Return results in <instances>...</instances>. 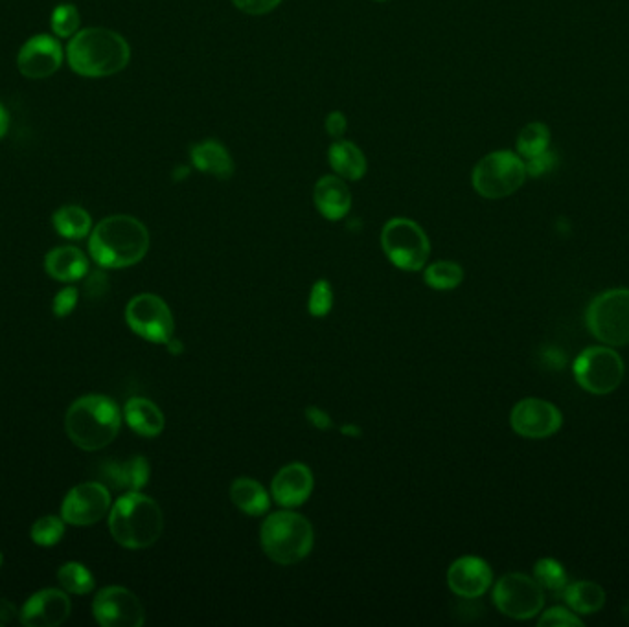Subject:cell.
<instances>
[{"label": "cell", "mask_w": 629, "mask_h": 627, "mask_svg": "<svg viewBox=\"0 0 629 627\" xmlns=\"http://www.w3.org/2000/svg\"><path fill=\"white\" fill-rule=\"evenodd\" d=\"M341 433H343L344 436L357 438V436H361V429H359L357 425H354V423H348V425H343V427H341Z\"/></svg>", "instance_id": "obj_45"}, {"label": "cell", "mask_w": 629, "mask_h": 627, "mask_svg": "<svg viewBox=\"0 0 629 627\" xmlns=\"http://www.w3.org/2000/svg\"><path fill=\"white\" fill-rule=\"evenodd\" d=\"M190 160L197 170L214 175L219 181H229L236 170L229 149L218 140H203L192 146Z\"/></svg>", "instance_id": "obj_21"}, {"label": "cell", "mask_w": 629, "mask_h": 627, "mask_svg": "<svg viewBox=\"0 0 629 627\" xmlns=\"http://www.w3.org/2000/svg\"><path fill=\"white\" fill-rule=\"evenodd\" d=\"M282 0H232V4L247 15H265L280 6Z\"/></svg>", "instance_id": "obj_38"}, {"label": "cell", "mask_w": 629, "mask_h": 627, "mask_svg": "<svg viewBox=\"0 0 629 627\" xmlns=\"http://www.w3.org/2000/svg\"><path fill=\"white\" fill-rule=\"evenodd\" d=\"M493 604L508 618L528 620L541 613L545 605V591L527 574L510 572L495 583Z\"/></svg>", "instance_id": "obj_10"}, {"label": "cell", "mask_w": 629, "mask_h": 627, "mask_svg": "<svg viewBox=\"0 0 629 627\" xmlns=\"http://www.w3.org/2000/svg\"><path fill=\"white\" fill-rule=\"evenodd\" d=\"M111 510V493L103 482H83L67 493L61 504V517L72 526L100 523Z\"/></svg>", "instance_id": "obj_13"}, {"label": "cell", "mask_w": 629, "mask_h": 627, "mask_svg": "<svg viewBox=\"0 0 629 627\" xmlns=\"http://www.w3.org/2000/svg\"><path fill=\"white\" fill-rule=\"evenodd\" d=\"M109 530L124 548H149L161 539L164 530L161 506L140 491H127L111 508Z\"/></svg>", "instance_id": "obj_3"}, {"label": "cell", "mask_w": 629, "mask_h": 627, "mask_svg": "<svg viewBox=\"0 0 629 627\" xmlns=\"http://www.w3.org/2000/svg\"><path fill=\"white\" fill-rule=\"evenodd\" d=\"M313 201L322 217L328 221H341L348 216L352 208V194L350 188L339 175H324L321 177L315 190H313Z\"/></svg>", "instance_id": "obj_19"}, {"label": "cell", "mask_w": 629, "mask_h": 627, "mask_svg": "<svg viewBox=\"0 0 629 627\" xmlns=\"http://www.w3.org/2000/svg\"><path fill=\"white\" fill-rule=\"evenodd\" d=\"M328 160L333 171L343 177L346 181H361L365 177L366 164L365 153L355 146L350 140H335L330 151H328Z\"/></svg>", "instance_id": "obj_24"}, {"label": "cell", "mask_w": 629, "mask_h": 627, "mask_svg": "<svg viewBox=\"0 0 629 627\" xmlns=\"http://www.w3.org/2000/svg\"><path fill=\"white\" fill-rule=\"evenodd\" d=\"M512 429L523 438L541 440L558 433L563 423L560 409L545 399L519 401L510 414Z\"/></svg>", "instance_id": "obj_14"}, {"label": "cell", "mask_w": 629, "mask_h": 627, "mask_svg": "<svg viewBox=\"0 0 629 627\" xmlns=\"http://www.w3.org/2000/svg\"><path fill=\"white\" fill-rule=\"evenodd\" d=\"M70 69L83 78H107L124 70L131 48L120 34L107 28H85L67 46Z\"/></svg>", "instance_id": "obj_2"}, {"label": "cell", "mask_w": 629, "mask_h": 627, "mask_svg": "<svg viewBox=\"0 0 629 627\" xmlns=\"http://www.w3.org/2000/svg\"><path fill=\"white\" fill-rule=\"evenodd\" d=\"M534 580L541 585L543 591H549L552 594H563L569 580H567V572L563 569V565L558 563L556 559L543 558L539 559L534 567Z\"/></svg>", "instance_id": "obj_31"}, {"label": "cell", "mask_w": 629, "mask_h": 627, "mask_svg": "<svg viewBox=\"0 0 629 627\" xmlns=\"http://www.w3.org/2000/svg\"><path fill=\"white\" fill-rule=\"evenodd\" d=\"M425 284L436 291H453L464 280V269L457 262L440 260L431 263L424 274Z\"/></svg>", "instance_id": "obj_29"}, {"label": "cell", "mask_w": 629, "mask_h": 627, "mask_svg": "<svg viewBox=\"0 0 629 627\" xmlns=\"http://www.w3.org/2000/svg\"><path fill=\"white\" fill-rule=\"evenodd\" d=\"M539 626H565V627H580L584 626V622L576 616V613H572L565 607H552L547 613H543V616L539 618Z\"/></svg>", "instance_id": "obj_35"}, {"label": "cell", "mask_w": 629, "mask_h": 627, "mask_svg": "<svg viewBox=\"0 0 629 627\" xmlns=\"http://www.w3.org/2000/svg\"><path fill=\"white\" fill-rule=\"evenodd\" d=\"M265 556L278 565H295L306 559L315 543L313 526L304 515L289 508L271 513L260 530Z\"/></svg>", "instance_id": "obj_5"}, {"label": "cell", "mask_w": 629, "mask_h": 627, "mask_svg": "<svg viewBox=\"0 0 629 627\" xmlns=\"http://www.w3.org/2000/svg\"><path fill=\"white\" fill-rule=\"evenodd\" d=\"M515 153L523 160L532 159L536 155L545 153L550 149V129L543 122H530L521 129L517 142H515Z\"/></svg>", "instance_id": "obj_28"}, {"label": "cell", "mask_w": 629, "mask_h": 627, "mask_svg": "<svg viewBox=\"0 0 629 627\" xmlns=\"http://www.w3.org/2000/svg\"><path fill=\"white\" fill-rule=\"evenodd\" d=\"M230 501L234 502L240 512L251 517H260L269 512L271 495L258 480L240 477L230 486Z\"/></svg>", "instance_id": "obj_25"}, {"label": "cell", "mask_w": 629, "mask_h": 627, "mask_svg": "<svg viewBox=\"0 0 629 627\" xmlns=\"http://www.w3.org/2000/svg\"><path fill=\"white\" fill-rule=\"evenodd\" d=\"M381 247L401 271H422L431 256V241L424 228L407 217H394L381 230Z\"/></svg>", "instance_id": "obj_7"}, {"label": "cell", "mask_w": 629, "mask_h": 627, "mask_svg": "<svg viewBox=\"0 0 629 627\" xmlns=\"http://www.w3.org/2000/svg\"><path fill=\"white\" fill-rule=\"evenodd\" d=\"M587 328L606 346L629 344V289H609L589 304Z\"/></svg>", "instance_id": "obj_8"}, {"label": "cell", "mask_w": 629, "mask_h": 627, "mask_svg": "<svg viewBox=\"0 0 629 627\" xmlns=\"http://www.w3.org/2000/svg\"><path fill=\"white\" fill-rule=\"evenodd\" d=\"M525 160L510 149L488 153L471 173L475 192L486 199H504L515 194L527 181Z\"/></svg>", "instance_id": "obj_6"}, {"label": "cell", "mask_w": 629, "mask_h": 627, "mask_svg": "<svg viewBox=\"0 0 629 627\" xmlns=\"http://www.w3.org/2000/svg\"><path fill=\"white\" fill-rule=\"evenodd\" d=\"M81 17L76 6L63 4L52 12V32L59 37H72L80 32Z\"/></svg>", "instance_id": "obj_33"}, {"label": "cell", "mask_w": 629, "mask_h": 627, "mask_svg": "<svg viewBox=\"0 0 629 627\" xmlns=\"http://www.w3.org/2000/svg\"><path fill=\"white\" fill-rule=\"evenodd\" d=\"M563 598L576 615H595L606 604V591L595 582L567 585Z\"/></svg>", "instance_id": "obj_26"}, {"label": "cell", "mask_w": 629, "mask_h": 627, "mask_svg": "<svg viewBox=\"0 0 629 627\" xmlns=\"http://www.w3.org/2000/svg\"><path fill=\"white\" fill-rule=\"evenodd\" d=\"M574 377L580 387L595 396L611 394L624 379L622 357L607 346L587 348L574 361Z\"/></svg>", "instance_id": "obj_9"}, {"label": "cell", "mask_w": 629, "mask_h": 627, "mask_svg": "<svg viewBox=\"0 0 629 627\" xmlns=\"http://www.w3.org/2000/svg\"><path fill=\"white\" fill-rule=\"evenodd\" d=\"M63 63V50L58 39L52 35H35L24 43L19 56L17 67L24 78L43 80L58 72Z\"/></svg>", "instance_id": "obj_15"}, {"label": "cell", "mask_w": 629, "mask_h": 627, "mask_svg": "<svg viewBox=\"0 0 629 627\" xmlns=\"http://www.w3.org/2000/svg\"><path fill=\"white\" fill-rule=\"evenodd\" d=\"M92 615L103 627H140L146 622L144 605L126 587L111 585L96 594Z\"/></svg>", "instance_id": "obj_12"}, {"label": "cell", "mask_w": 629, "mask_h": 627, "mask_svg": "<svg viewBox=\"0 0 629 627\" xmlns=\"http://www.w3.org/2000/svg\"><path fill=\"white\" fill-rule=\"evenodd\" d=\"M17 616V607L6 598H0V627L8 626Z\"/></svg>", "instance_id": "obj_42"}, {"label": "cell", "mask_w": 629, "mask_h": 627, "mask_svg": "<svg viewBox=\"0 0 629 627\" xmlns=\"http://www.w3.org/2000/svg\"><path fill=\"white\" fill-rule=\"evenodd\" d=\"M58 582L67 593L78 594V596L91 593L94 585H96V580H94L91 570L87 569L85 565L78 563V561L65 563L58 570Z\"/></svg>", "instance_id": "obj_30"}, {"label": "cell", "mask_w": 629, "mask_h": 627, "mask_svg": "<svg viewBox=\"0 0 629 627\" xmlns=\"http://www.w3.org/2000/svg\"><path fill=\"white\" fill-rule=\"evenodd\" d=\"M126 422L135 433L144 438H155L164 431V414L161 409L146 398H131L124 409Z\"/></svg>", "instance_id": "obj_23"}, {"label": "cell", "mask_w": 629, "mask_h": 627, "mask_svg": "<svg viewBox=\"0 0 629 627\" xmlns=\"http://www.w3.org/2000/svg\"><path fill=\"white\" fill-rule=\"evenodd\" d=\"M65 427L72 444L83 451H100L115 442L122 427V412L113 399L89 394L70 405Z\"/></svg>", "instance_id": "obj_4"}, {"label": "cell", "mask_w": 629, "mask_h": 627, "mask_svg": "<svg viewBox=\"0 0 629 627\" xmlns=\"http://www.w3.org/2000/svg\"><path fill=\"white\" fill-rule=\"evenodd\" d=\"M324 129H326L328 137H332L333 140H341L348 129L346 114L341 113V111H333V113L328 114L324 120Z\"/></svg>", "instance_id": "obj_39"}, {"label": "cell", "mask_w": 629, "mask_h": 627, "mask_svg": "<svg viewBox=\"0 0 629 627\" xmlns=\"http://www.w3.org/2000/svg\"><path fill=\"white\" fill-rule=\"evenodd\" d=\"M126 322L138 337L155 344H166L173 337L175 322L172 309L157 295L144 293L131 298L126 308Z\"/></svg>", "instance_id": "obj_11"}, {"label": "cell", "mask_w": 629, "mask_h": 627, "mask_svg": "<svg viewBox=\"0 0 629 627\" xmlns=\"http://www.w3.org/2000/svg\"><path fill=\"white\" fill-rule=\"evenodd\" d=\"M102 482L107 488L122 491H140L148 484L151 469L144 456H131L127 460L105 462L100 468Z\"/></svg>", "instance_id": "obj_20"}, {"label": "cell", "mask_w": 629, "mask_h": 627, "mask_svg": "<svg viewBox=\"0 0 629 627\" xmlns=\"http://www.w3.org/2000/svg\"><path fill=\"white\" fill-rule=\"evenodd\" d=\"M45 269L54 280L76 282L89 271V262L78 247H58L46 254Z\"/></svg>", "instance_id": "obj_22"}, {"label": "cell", "mask_w": 629, "mask_h": 627, "mask_svg": "<svg viewBox=\"0 0 629 627\" xmlns=\"http://www.w3.org/2000/svg\"><path fill=\"white\" fill-rule=\"evenodd\" d=\"M333 306L332 285L326 280H319L311 287L309 293L308 309L311 317H326Z\"/></svg>", "instance_id": "obj_34"}, {"label": "cell", "mask_w": 629, "mask_h": 627, "mask_svg": "<svg viewBox=\"0 0 629 627\" xmlns=\"http://www.w3.org/2000/svg\"><path fill=\"white\" fill-rule=\"evenodd\" d=\"M166 346H168V352H170V354H183V342H179L177 339H173V337L170 341L166 342Z\"/></svg>", "instance_id": "obj_44"}, {"label": "cell", "mask_w": 629, "mask_h": 627, "mask_svg": "<svg viewBox=\"0 0 629 627\" xmlns=\"http://www.w3.org/2000/svg\"><path fill=\"white\" fill-rule=\"evenodd\" d=\"M8 127H10V114L4 109V105L0 103V138L8 133Z\"/></svg>", "instance_id": "obj_43"}, {"label": "cell", "mask_w": 629, "mask_h": 627, "mask_svg": "<svg viewBox=\"0 0 629 627\" xmlns=\"http://www.w3.org/2000/svg\"><path fill=\"white\" fill-rule=\"evenodd\" d=\"M315 479L311 469L302 462H293L280 469L271 484V495L282 508H298L308 501L313 493Z\"/></svg>", "instance_id": "obj_18"}, {"label": "cell", "mask_w": 629, "mask_h": 627, "mask_svg": "<svg viewBox=\"0 0 629 627\" xmlns=\"http://www.w3.org/2000/svg\"><path fill=\"white\" fill-rule=\"evenodd\" d=\"M149 251V232L137 217L118 214L105 217L91 232L92 260L105 269H126L144 260Z\"/></svg>", "instance_id": "obj_1"}, {"label": "cell", "mask_w": 629, "mask_h": 627, "mask_svg": "<svg viewBox=\"0 0 629 627\" xmlns=\"http://www.w3.org/2000/svg\"><path fill=\"white\" fill-rule=\"evenodd\" d=\"M78 300H80L78 289H76V287H65V289H61L58 295L54 297L52 313H54L58 319H65V317H69L70 313L76 309Z\"/></svg>", "instance_id": "obj_36"}, {"label": "cell", "mask_w": 629, "mask_h": 627, "mask_svg": "<svg viewBox=\"0 0 629 627\" xmlns=\"http://www.w3.org/2000/svg\"><path fill=\"white\" fill-rule=\"evenodd\" d=\"M378 2H385V0H378Z\"/></svg>", "instance_id": "obj_47"}, {"label": "cell", "mask_w": 629, "mask_h": 627, "mask_svg": "<svg viewBox=\"0 0 629 627\" xmlns=\"http://www.w3.org/2000/svg\"><path fill=\"white\" fill-rule=\"evenodd\" d=\"M492 583V567L477 556L458 558L447 570V585L460 598H481Z\"/></svg>", "instance_id": "obj_17"}, {"label": "cell", "mask_w": 629, "mask_h": 627, "mask_svg": "<svg viewBox=\"0 0 629 627\" xmlns=\"http://www.w3.org/2000/svg\"><path fill=\"white\" fill-rule=\"evenodd\" d=\"M556 166V155L547 149L545 153L536 155L532 159L525 160V168H527V175L530 177H541V175H547L549 171L554 170Z\"/></svg>", "instance_id": "obj_37"}, {"label": "cell", "mask_w": 629, "mask_h": 627, "mask_svg": "<svg viewBox=\"0 0 629 627\" xmlns=\"http://www.w3.org/2000/svg\"><path fill=\"white\" fill-rule=\"evenodd\" d=\"M2 561H4V559H2V552H0V567H2Z\"/></svg>", "instance_id": "obj_46"}, {"label": "cell", "mask_w": 629, "mask_h": 627, "mask_svg": "<svg viewBox=\"0 0 629 627\" xmlns=\"http://www.w3.org/2000/svg\"><path fill=\"white\" fill-rule=\"evenodd\" d=\"M107 289H109V282L103 273H92L85 282V293L89 298H100Z\"/></svg>", "instance_id": "obj_40"}, {"label": "cell", "mask_w": 629, "mask_h": 627, "mask_svg": "<svg viewBox=\"0 0 629 627\" xmlns=\"http://www.w3.org/2000/svg\"><path fill=\"white\" fill-rule=\"evenodd\" d=\"M52 225L59 236L67 240H83L92 232V219L89 212L78 205L61 206L52 216Z\"/></svg>", "instance_id": "obj_27"}, {"label": "cell", "mask_w": 629, "mask_h": 627, "mask_svg": "<svg viewBox=\"0 0 629 627\" xmlns=\"http://www.w3.org/2000/svg\"><path fill=\"white\" fill-rule=\"evenodd\" d=\"M72 611L70 598L59 589H45L28 598L21 609L26 627H58L67 622Z\"/></svg>", "instance_id": "obj_16"}, {"label": "cell", "mask_w": 629, "mask_h": 627, "mask_svg": "<svg viewBox=\"0 0 629 627\" xmlns=\"http://www.w3.org/2000/svg\"><path fill=\"white\" fill-rule=\"evenodd\" d=\"M30 536L39 547H54L65 536V519L56 515H45L35 521Z\"/></svg>", "instance_id": "obj_32"}, {"label": "cell", "mask_w": 629, "mask_h": 627, "mask_svg": "<svg viewBox=\"0 0 629 627\" xmlns=\"http://www.w3.org/2000/svg\"><path fill=\"white\" fill-rule=\"evenodd\" d=\"M306 418L313 427H317L321 431H328L333 427L332 416L328 412L322 411L321 407H308Z\"/></svg>", "instance_id": "obj_41"}]
</instances>
